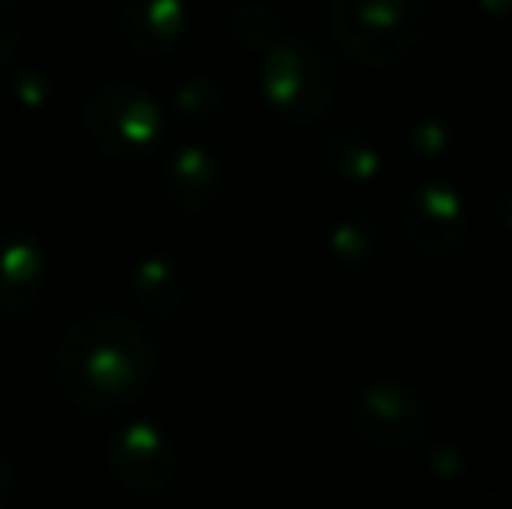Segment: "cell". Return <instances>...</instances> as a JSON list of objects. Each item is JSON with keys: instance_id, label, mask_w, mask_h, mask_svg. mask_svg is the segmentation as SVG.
<instances>
[{"instance_id": "3", "label": "cell", "mask_w": 512, "mask_h": 509, "mask_svg": "<svg viewBox=\"0 0 512 509\" xmlns=\"http://www.w3.org/2000/svg\"><path fill=\"white\" fill-rule=\"evenodd\" d=\"M88 133L105 154L133 161L157 147L161 112L133 84H102L88 98Z\"/></svg>"}, {"instance_id": "4", "label": "cell", "mask_w": 512, "mask_h": 509, "mask_svg": "<svg viewBox=\"0 0 512 509\" xmlns=\"http://www.w3.org/2000/svg\"><path fill=\"white\" fill-rule=\"evenodd\" d=\"M265 91L286 119H317L335 95V74L321 53L307 46H283L265 63Z\"/></svg>"}, {"instance_id": "10", "label": "cell", "mask_w": 512, "mask_h": 509, "mask_svg": "<svg viewBox=\"0 0 512 509\" xmlns=\"http://www.w3.org/2000/svg\"><path fill=\"white\" fill-rule=\"evenodd\" d=\"M18 42H21V11L14 7V0H0V63L11 60Z\"/></svg>"}, {"instance_id": "5", "label": "cell", "mask_w": 512, "mask_h": 509, "mask_svg": "<svg viewBox=\"0 0 512 509\" xmlns=\"http://www.w3.org/2000/svg\"><path fill=\"white\" fill-rule=\"evenodd\" d=\"M429 429V405L415 391L380 384L352 401V433L373 450H408Z\"/></svg>"}, {"instance_id": "2", "label": "cell", "mask_w": 512, "mask_h": 509, "mask_svg": "<svg viewBox=\"0 0 512 509\" xmlns=\"http://www.w3.org/2000/svg\"><path fill=\"white\" fill-rule=\"evenodd\" d=\"M429 0H331L328 21L338 46L366 67H394L425 39Z\"/></svg>"}, {"instance_id": "7", "label": "cell", "mask_w": 512, "mask_h": 509, "mask_svg": "<svg viewBox=\"0 0 512 509\" xmlns=\"http://www.w3.org/2000/svg\"><path fill=\"white\" fill-rule=\"evenodd\" d=\"M178 0H126L119 11V35L133 53L157 56L182 39Z\"/></svg>"}, {"instance_id": "11", "label": "cell", "mask_w": 512, "mask_h": 509, "mask_svg": "<svg viewBox=\"0 0 512 509\" xmlns=\"http://www.w3.org/2000/svg\"><path fill=\"white\" fill-rule=\"evenodd\" d=\"M14 489H18V478H14L11 464H7V461H0V509H7V506H11Z\"/></svg>"}, {"instance_id": "1", "label": "cell", "mask_w": 512, "mask_h": 509, "mask_svg": "<svg viewBox=\"0 0 512 509\" xmlns=\"http://www.w3.org/2000/svg\"><path fill=\"white\" fill-rule=\"evenodd\" d=\"M154 374V346L122 314H88L60 342L56 384L77 412L105 415L143 394Z\"/></svg>"}, {"instance_id": "8", "label": "cell", "mask_w": 512, "mask_h": 509, "mask_svg": "<svg viewBox=\"0 0 512 509\" xmlns=\"http://www.w3.org/2000/svg\"><path fill=\"white\" fill-rule=\"evenodd\" d=\"M46 279L39 248L28 238H0V311H25Z\"/></svg>"}, {"instance_id": "9", "label": "cell", "mask_w": 512, "mask_h": 509, "mask_svg": "<svg viewBox=\"0 0 512 509\" xmlns=\"http://www.w3.org/2000/svg\"><path fill=\"white\" fill-rule=\"evenodd\" d=\"M164 185H168V196L178 210H206L213 206L216 189H220V171L209 161L203 150L189 147L182 154H175V161H168L164 168Z\"/></svg>"}, {"instance_id": "6", "label": "cell", "mask_w": 512, "mask_h": 509, "mask_svg": "<svg viewBox=\"0 0 512 509\" xmlns=\"http://www.w3.org/2000/svg\"><path fill=\"white\" fill-rule=\"evenodd\" d=\"M108 468L126 492L157 499L175 482V450L157 426L133 422L122 426L108 443Z\"/></svg>"}]
</instances>
